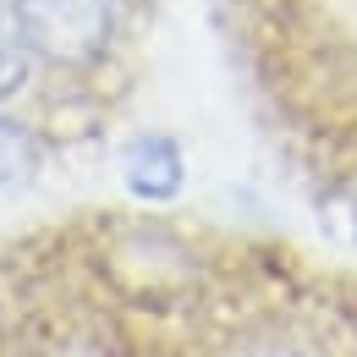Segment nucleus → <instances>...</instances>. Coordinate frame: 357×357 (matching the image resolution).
<instances>
[{"instance_id": "nucleus-1", "label": "nucleus", "mask_w": 357, "mask_h": 357, "mask_svg": "<svg viewBox=\"0 0 357 357\" xmlns=\"http://www.w3.org/2000/svg\"><path fill=\"white\" fill-rule=\"evenodd\" d=\"M11 11L22 22L28 50L61 66L93 61L116 28V0H11Z\"/></svg>"}, {"instance_id": "nucleus-2", "label": "nucleus", "mask_w": 357, "mask_h": 357, "mask_svg": "<svg viewBox=\"0 0 357 357\" xmlns=\"http://www.w3.org/2000/svg\"><path fill=\"white\" fill-rule=\"evenodd\" d=\"M127 176H132V187L143 192V198H171L176 181H181V160H176V149H171L165 137H149V143L132 149Z\"/></svg>"}, {"instance_id": "nucleus-3", "label": "nucleus", "mask_w": 357, "mask_h": 357, "mask_svg": "<svg viewBox=\"0 0 357 357\" xmlns=\"http://www.w3.org/2000/svg\"><path fill=\"white\" fill-rule=\"evenodd\" d=\"M22 72H28V39H22L17 11L0 0V99L22 83Z\"/></svg>"}, {"instance_id": "nucleus-4", "label": "nucleus", "mask_w": 357, "mask_h": 357, "mask_svg": "<svg viewBox=\"0 0 357 357\" xmlns=\"http://www.w3.org/2000/svg\"><path fill=\"white\" fill-rule=\"evenodd\" d=\"M33 165H39V149H33V137L22 132L17 121H0V187H17V181L33 176Z\"/></svg>"}]
</instances>
